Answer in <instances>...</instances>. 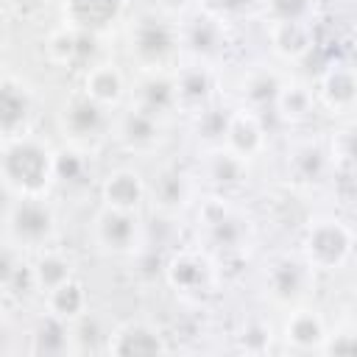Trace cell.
Here are the masks:
<instances>
[{"instance_id":"cell-25","label":"cell","mask_w":357,"mask_h":357,"mask_svg":"<svg viewBox=\"0 0 357 357\" xmlns=\"http://www.w3.org/2000/svg\"><path fill=\"white\" fill-rule=\"evenodd\" d=\"M184 198V178L181 176H162L159 181V204L162 206H178Z\"/></svg>"},{"instance_id":"cell-4","label":"cell","mask_w":357,"mask_h":357,"mask_svg":"<svg viewBox=\"0 0 357 357\" xmlns=\"http://www.w3.org/2000/svg\"><path fill=\"white\" fill-rule=\"evenodd\" d=\"M145 195V184L134 170H114L106 181H103V201L112 209H123V212H134L139 206Z\"/></svg>"},{"instance_id":"cell-26","label":"cell","mask_w":357,"mask_h":357,"mask_svg":"<svg viewBox=\"0 0 357 357\" xmlns=\"http://www.w3.org/2000/svg\"><path fill=\"white\" fill-rule=\"evenodd\" d=\"M81 156L73 153V151H64V153H56V176L59 178H78V170H81Z\"/></svg>"},{"instance_id":"cell-21","label":"cell","mask_w":357,"mask_h":357,"mask_svg":"<svg viewBox=\"0 0 357 357\" xmlns=\"http://www.w3.org/2000/svg\"><path fill=\"white\" fill-rule=\"evenodd\" d=\"M142 98H145L142 109L159 112V109H165L167 103H173L178 95H176V84H170V81H165V78H151L148 84H142Z\"/></svg>"},{"instance_id":"cell-16","label":"cell","mask_w":357,"mask_h":357,"mask_svg":"<svg viewBox=\"0 0 357 357\" xmlns=\"http://www.w3.org/2000/svg\"><path fill=\"white\" fill-rule=\"evenodd\" d=\"M33 276H36V284L39 287H47V293L53 287H59L61 282L70 279V259L56 254V251H47L39 257L36 268H33Z\"/></svg>"},{"instance_id":"cell-8","label":"cell","mask_w":357,"mask_h":357,"mask_svg":"<svg viewBox=\"0 0 357 357\" xmlns=\"http://www.w3.org/2000/svg\"><path fill=\"white\" fill-rule=\"evenodd\" d=\"M120 139H123L128 148H137V151L156 145V139H159V126H156L153 112H148V109H134V112H128V114L123 117V123H120Z\"/></svg>"},{"instance_id":"cell-6","label":"cell","mask_w":357,"mask_h":357,"mask_svg":"<svg viewBox=\"0 0 357 357\" xmlns=\"http://www.w3.org/2000/svg\"><path fill=\"white\" fill-rule=\"evenodd\" d=\"M321 98L329 109H349L357 100V73L346 64L332 67L321 81Z\"/></svg>"},{"instance_id":"cell-1","label":"cell","mask_w":357,"mask_h":357,"mask_svg":"<svg viewBox=\"0 0 357 357\" xmlns=\"http://www.w3.org/2000/svg\"><path fill=\"white\" fill-rule=\"evenodd\" d=\"M56 176V156L31 137L6 139L3 151V178L6 187L20 195H39Z\"/></svg>"},{"instance_id":"cell-19","label":"cell","mask_w":357,"mask_h":357,"mask_svg":"<svg viewBox=\"0 0 357 357\" xmlns=\"http://www.w3.org/2000/svg\"><path fill=\"white\" fill-rule=\"evenodd\" d=\"M243 170H245V159L237 156L234 151H223V153H215L212 156V178L218 184H237L243 178Z\"/></svg>"},{"instance_id":"cell-22","label":"cell","mask_w":357,"mask_h":357,"mask_svg":"<svg viewBox=\"0 0 357 357\" xmlns=\"http://www.w3.org/2000/svg\"><path fill=\"white\" fill-rule=\"evenodd\" d=\"M282 92L279 81L273 73H254L248 81H245V95L254 100V103H268V100H276Z\"/></svg>"},{"instance_id":"cell-24","label":"cell","mask_w":357,"mask_h":357,"mask_svg":"<svg viewBox=\"0 0 357 357\" xmlns=\"http://www.w3.org/2000/svg\"><path fill=\"white\" fill-rule=\"evenodd\" d=\"M332 153H335L343 165H349V167L357 170V128L340 131L337 139L332 142Z\"/></svg>"},{"instance_id":"cell-11","label":"cell","mask_w":357,"mask_h":357,"mask_svg":"<svg viewBox=\"0 0 357 357\" xmlns=\"http://www.w3.org/2000/svg\"><path fill=\"white\" fill-rule=\"evenodd\" d=\"M0 117H3V134L6 139L14 137V131L25 123L28 112H31V100H28V92L17 84H11L8 78L3 81V92H0Z\"/></svg>"},{"instance_id":"cell-15","label":"cell","mask_w":357,"mask_h":357,"mask_svg":"<svg viewBox=\"0 0 357 357\" xmlns=\"http://www.w3.org/2000/svg\"><path fill=\"white\" fill-rule=\"evenodd\" d=\"M47 301H50L53 315H59V318H73V315H78V312L84 310L86 293H84V287H81L78 282L67 279V282H61L59 287H53V290L47 293Z\"/></svg>"},{"instance_id":"cell-20","label":"cell","mask_w":357,"mask_h":357,"mask_svg":"<svg viewBox=\"0 0 357 357\" xmlns=\"http://www.w3.org/2000/svg\"><path fill=\"white\" fill-rule=\"evenodd\" d=\"M301 276H304V268L298 262H279L276 271H273V290H276V296H282V298L298 296L301 284H304Z\"/></svg>"},{"instance_id":"cell-29","label":"cell","mask_w":357,"mask_h":357,"mask_svg":"<svg viewBox=\"0 0 357 357\" xmlns=\"http://www.w3.org/2000/svg\"><path fill=\"white\" fill-rule=\"evenodd\" d=\"M184 3H187V0H162V6H165V8H181Z\"/></svg>"},{"instance_id":"cell-12","label":"cell","mask_w":357,"mask_h":357,"mask_svg":"<svg viewBox=\"0 0 357 357\" xmlns=\"http://www.w3.org/2000/svg\"><path fill=\"white\" fill-rule=\"evenodd\" d=\"M64 123H67V128H70L75 137H92V134H98V128H100V123H103L100 103L92 100L89 95L70 100V106L64 109Z\"/></svg>"},{"instance_id":"cell-28","label":"cell","mask_w":357,"mask_h":357,"mask_svg":"<svg viewBox=\"0 0 357 357\" xmlns=\"http://www.w3.org/2000/svg\"><path fill=\"white\" fill-rule=\"evenodd\" d=\"M223 8H243V6H248L251 0H218Z\"/></svg>"},{"instance_id":"cell-7","label":"cell","mask_w":357,"mask_h":357,"mask_svg":"<svg viewBox=\"0 0 357 357\" xmlns=\"http://www.w3.org/2000/svg\"><path fill=\"white\" fill-rule=\"evenodd\" d=\"M226 145L229 151H234L237 156L248 159L254 156L259 148H262V128L257 123V117L245 114V112H237L229 117V126H226Z\"/></svg>"},{"instance_id":"cell-13","label":"cell","mask_w":357,"mask_h":357,"mask_svg":"<svg viewBox=\"0 0 357 357\" xmlns=\"http://www.w3.org/2000/svg\"><path fill=\"white\" fill-rule=\"evenodd\" d=\"M134 42H137V50H139L145 59H162V56L170 50V45H173L170 31H167L162 22H153V20H145V22L137 28Z\"/></svg>"},{"instance_id":"cell-3","label":"cell","mask_w":357,"mask_h":357,"mask_svg":"<svg viewBox=\"0 0 357 357\" xmlns=\"http://www.w3.org/2000/svg\"><path fill=\"white\" fill-rule=\"evenodd\" d=\"M8 231L28 245H39L53 231V212L39 195H20V204L8 209Z\"/></svg>"},{"instance_id":"cell-17","label":"cell","mask_w":357,"mask_h":357,"mask_svg":"<svg viewBox=\"0 0 357 357\" xmlns=\"http://www.w3.org/2000/svg\"><path fill=\"white\" fill-rule=\"evenodd\" d=\"M209 89H212V81H209V73L204 67H190L181 73V78L176 81V95L187 103H201L209 98Z\"/></svg>"},{"instance_id":"cell-27","label":"cell","mask_w":357,"mask_h":357,"mask_svg":"<svg viewBox=\"0 0 357 357\" xmlns=\"http://www.w3.org/2000/svg\"><path fill=\"white\" fill-rule=\"evenodd\" d=\"M268 3L279 20H298L301 11L307 8V0H268Z\"/></svg>"},{"instance_id":"cell-10","label":"cell","mask_w":357,"mask_h":357,"mask_svg":"<svg viewBox=\"0 0 357 357\" xmlns=\"http://www.w3.org/2000/svg\"><path fill=\"white\" fill-rule=\"evenodd\" d=\"M84 92L98 100L100 106L103 103H117L120 95H123V75L114 64H98L86 73V81H84Z\"/></svg>"},{"instance_id":"cell-2","label":"cell","mask_w":357,"mask_h":357,"mask_svg":"<svg viewBox=\"0 0 357 357\" xmlns=\"http://www.w3.org/2000/svg\"><path fill=\"white\" fill-rule=\"evenodd\" d=\"M304 251H307V262L310 265L324 268V271H332V268H337L349 257V251H351V234L337 220H318L307 231Z\"/></svg>"},{"instance_id":"cell-23","label":"cell","mask_w":357,"mask_h":357,"mask_svg":"<svg viewBox=\"0 0 357 357\" xmlns=\"http://www.w3.org/2000/svg\"><path fill=\"white\" fill-rule=\"evenodd\" d=\"M279 109L287 114V117H304L310 109H312V95L304 89V86H282L279 92Z\"/></svg>"},{"instance_id":"cell-9","label":"cell","mask_w":357,"mask_h":357,"mask_svg":"<svg viewBox=\"0 0 357 357\" xmlns=\"http://www.w3.org/2000/svg\"><path fill=\"white\" fill-rule=\"evenodd\" d=\"M123 0H67V14L78 28H100L120 14Z\"/></svg>"},{"instance_id":"cell-18","label":"cell","mask_w":357,"mask_h":357,"mask_svg":"<svg viewBox=\"0 0 357 357\" xmlns=\"http://www.w3.org/2000/svg\"><path fill=\"white\" fill-rule=\"evenodd\" d=\"M287 337H293L296 343H307L315 346L324 337V324L318 315H312L310 310H298L290 321H287Z\"/></svg>"},{"instance_id":"cell-14","label":"cell","mask_w":357,"mask_h":357,"mask_svg":"<svg viewBox=\"0 0 357 357\" xmlns=\"http://www.w3.org/2000/svg\"><path fill=\"white\" fill-rule=\"evenodd\" d=\"M273 45L284 56H301L310 50V36L307 28L298 20H276L273 28Z\"/></svg>"},{"instance_id":"cell-5","label":"cell","mask_w":357,"mask_h":357,"mask_svg":"<svg viewBox=\"0 0 357 357\" xmlns=\"http://www.w3.org/2000/svg\"><path fill=\"white\" fill-rule=\"evenodd\" d=\"M137 237V220L131 212H123V209H112L106 206V212L98 218V240L106 245V248H114V251H123L134 243Z\"/></svg>"}]
</instances>
